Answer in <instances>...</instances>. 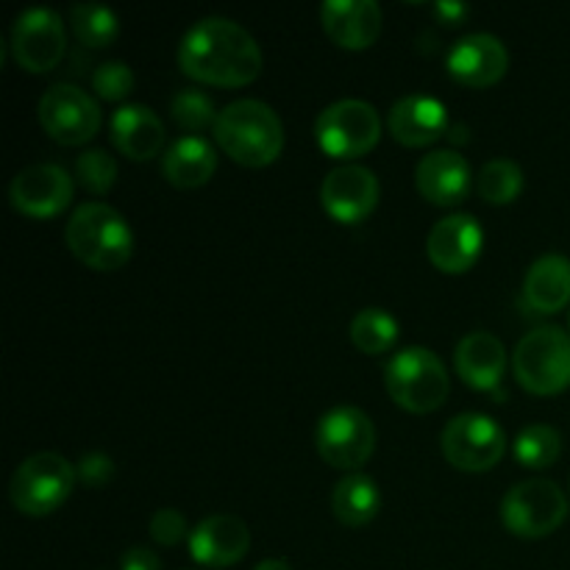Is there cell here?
Masks as SVG:
<instances>
[{"instance_id": "cell-34", "label": "cell", "mask_w": 570, "mask_h": 570, "mask_svg": "<svg viewBox=\"0 0 570 570\" xmlns=\"http://www.w3.org/2000/svg\"><path fill=\"white\" fill-rule=\"evenodd\" d=\"M76 473L87 488H104V484L115 476V462L106 454H100V451H92V454H87L78 462Z\"/></svg>"}, {"instance_id": "cell-12", "label": "cell", "mask_w": 570, "mask_h": 570, "mask_svg": "<svg viewBox=\"0 0 570 570\" xmlns=\"http://www.w3.org/2000/svg\"><path fill=\"white\" fill-rule=\"evenodd\" d=\"M67 50L65 22L53 9L33 6L26 9L11 31V53L28 72H50Z\"/></svg>"}, {"instance_id": "cell-16", "label": "cell", "mask_w": 570, "mask_h": 570, "mask_svg": "<svg viewBox=\"0 0 570 570\" xmlns=\"http://www.w3.org/2000/svg\"><path fill=\"white\" fill-rule=\"evenodd\" d=\"M248 523L228 512L204 518L189 534V554L204 568H232L248 554Z\"/></svg>"}, {"instance_id": "cell-17", "label": "cell", "mask_w": 570, "mask_h": 570, "mask_svg": "<svg viewBox=\"0 0 570 570\" xmlns=\"http://www.w3.org/2000/svg\"><path fill=\"white\" fill-rule=\"evenodd\" d=\"M484 232L473 215H449L429 232V259L443 273H468L482 254Z\"/></svg>"}, {"instance_id": "cell-14", "label": "cell", "mask_w": 570, "mask_h": 570, "mask_svg": "<svg viewBox=\"0 0 570 570\" xmlns=\"http://www.w3.org/2000/svg\"><path fill=\"white\" fill-rule=\"evenodd\" d=\"M382 198L376 173L362 165L334 167L321 187L323 209L337 223H362L373 215Z\"/></svg>"}, {"instance_id": "cell-21", "label": "cell", "mask_w": 570, "mask_h": 570, "mask_svg": "<svg viewBox=\"0 0 570 570\" xmlns=\"http://www.w3.org/2000/svg\"><path fill=\"white\" fill-rule=\"evenodd\" d=\"M111 142L122 156L148 161L165 148V122L142 104H126L111 115Z\"/></svg>"}, {"instance_id": "cell-28", "label": "cell", "mask_w": 570, "mask_h": 570, "mask_svg": "<svg viewBox=\"0 0 570 570\" xmlns=\"http://www.w3.org/2000/svg\"><path fill=\"white\" fill-rule=\"evenodd\" d=\"M70 26L78 42L87 48H106L120 33V22L109 6L100 3H76L70 9Z\"/></svg>"}, {"instance_id": "cell-37", "label": "cell", "mask_w": 570, "mask_h": 570, "mask_svg": "<svg viewBox=\"0 0 570 570\" xmlns=\"http://www.w3.org/2000/svg\"><path fill=\"white\" fill-rule=\"evenodd\" d=\"M254 570H293L284 560H262Z\"/></svg>"}, {"instance_id": "cell-33", "label": "cell", "mask_w": 570, "mask_h": 570, "mask_svg": "<svg viewBox=\"0 0 570 570\" xmlns=\"http://www.w3.org/2000/svg\"><path fill=\"white\" fill-rule=\"evenodd\" d=\"M150 538L159 546H178L187 538V521L178 510H159L150 518Z\"/></svg>"}, {"instance_id": "cell-2", "label": "cell", "mask_w": 570, "mask_h": 570, "mask_svg": "<svg viewBox=\"0 0 570 570\" xmlns=\"http://www.w3.org/2000/svg\"><path fill=\"white\" fill-rule=\"evenodd\" d=\"M215 139L223 154L245 167H267L282 156L284 126L276 111L254 98L234 100L215 122Z\"/></svg>"}, {"instance_id": "cell-8", "label": "cell", "mask_w": 570, "mask_h": 570, "mask_svg": "<svg viewBox=\"0 0 570 570\" xmlns=\"http://www.w3.org/2000/svg\"><path fill=\"white\" fill-rule=\"evenodd\" d=\"M568 499L551 479H529L515 484L501 501V521L523 540L549 538L566 523Z\"/></svg>"}, {"instance_id": "cell-38", "label": "cell", "mask_w": 570, "mask_h": 570, "mask_svg": "<svg viewBox=\"0 0 570 570\" xmlns=\"http://www.w3.org/2000/svg\"><path fill=\"white\" fill-rule=\"evenodd\" d=\"M451 139H460V142H462V139H465V128H454V134H451Z\"/></svg>"}, {"instance_id": "cell-10", "label": "cell", "mask_w": 570, "mask_h": 570, "mask_svg": "<svg viewBox=\"0 0 570 570\" xmlns=\"http://www.w3.org/2000/svg\"><path fill=\"white\" fill-rule=\"evenodd\" d=\"M443 456L465 473L493 471L507 454V434L493 417L479 415V412H462L451 417L443 429Z\"/></svg>"}, {"instance_id": "cell-31", "label": "cell", "mask_w": 570, "mask_h": 570, "mask_svg": "<svg viewBox=\"0 0 570 570\" xmlns=\"http://www.w3.org/2000/svg\"><path fill=\"white\" fill-rule=\"evenodd\" d=\"M76 178L89 193L106 195L117 181V161L104 148L83 150L76 159Z\"/></svg>"}, {"instance_id": "cell-7", "label": "cell", "mask_w": 570, "mask_h": 570, "mask_svg": "<svg viewBox=\"0 0 570 570\" xmlns=\"http://www.w3.org/2000/svg\"><path fill=\"white\" fill-rule=\"evenodd\" d=\"M315 137L323 154L334 159H360L382 139V117L367 100L343 98L321 111Z\"/></svg>"}, {"instance_id": "cell-15", "label": "cell", "mask_w": 570, "mask_h": 570, "mask_svg": "<svg viewBox=\"0 0 570 570\" xmlns=\"http://www.w3.org/2000/svg\"><path fill=\"white\" fill-rule=\"evenodd\" d=\"M451 78L465 87L484 89L499 83L510 67V53L504 42L493 33H468L445 56Z\"/></svg>"}, {"instance_id": "cell-30", "label": "cell", "mask_w": 570, "mask_h": 570, "mask_svg": "<svg viewBox=\"0 0 570 570\" xmlns=\"http://www.w3.org/2000/svg\"><path fill=\"white\" fill-rule=\"evenodd\" d=\"M170 115L184 131H189V137H198V134L206 131V128L215 131V122L217 117H220V111L215 109V104H212V98L204 92V89L187 87V89H178V92L173 95Z\"/></svg>"}, {"instance_id": "cell-32", "label": "cell", "mask_w": 570, "mask_h": 570, "mask_svg": "<svg viewBox=\"0 0 570 570\" xmlns=\"http://www.w3.org/2000/svg\"><path fill=\"white\" fill-rule=\"evenodd\" d=\"M92 89L104 100H122L134 89V72L126 61H104L92 72Z\"/></svg>"}, {"instance_id": "cell-11", "label": "cell", "mask_w": 570, "mask_h": 570, "mask_svg": "<svg viewBox=\"0 0 570 570\" xmlns=\"http://www.w3.org/2000/svg\"><path fill=\"white\" fill-rule=\"evenodd\" d=\"M39 126L59 145H83L98 134L100 106L83 89L72 83H56L39 98Z\"/></svg>"}, {"instance_id": "cell-4", "label": "cell", "mask_w": 570, "mask_h": 570, "mask_svg": "<svg viewBox=\"0 0 570 570\" xmlns=\"http://www.w3.org/2000/svg\"><path fill=\"white\" fill-rule=\"evenodd\" d=\"M384 384L387 393L401 410L426 415V412L440 410L449 399V373H445L443 360L434 351L412 345V348L399 351L384 367Z\"/></svg>"}, {"instance_id": "cell-26", "label": "cell", "mask_w": 570, "mask_h": 570, "mask_svg": "<svg viewBox=\"0 0 570 570\" xmlns=\"http://www.w3.org/2000/svg\"><path fill=\"white\" fill-rule=\"evenodd\" d=\"M399 321L387 309H376V306H367L351 321V343L367 356L387 354L399 343Z\"/></svg>"}, {"instance_id": "cell-1", "label": "cell", "mask_w": 570, "mask_h": 570, "mask_svg": "<svg viewBox=\"0 0 570 570\" xmlns=\"http://www.w3.org/2000/svg\"><path fill=\"white\" fill-rule=\"evenodd\" d=\"M184 76L212 87H245L262 72V50L239 22L228 17H204L178 45Z\"/></svg>"}, {"instance_id": "cell-39", "label": "cell", "mask_w": 570, "mask_h": 570, "mask_svg": "<svg viewBox=\"0 0 570 570\" xmlns=\"http://www.w3.org/2000/svg\"><path fill=\"white\" fill-rule=\"evenodd\" d=\"M568 328H570V312H568Z\"/></svg>"}, {"instance_id": "cell-20", "label": "cell", "mask_w": 570, "mask_h": 570, "mask_svg": "<svg viewBox=\"0 0 570 570\" xmlns=\"http://www.w3.org/2000/svg\"><path fill=\"white\" fill-rule=\"evenodd\" d=\"M321 22L334 45L345 50H365L382 33V9L376 0H326Z\"/></svg>"}, {"instance_id": "cell-9", "label": "cell", "mask_w": 570, "mask_h": 570, "mask_svg": "<svg viewBox=\"0 0 570 570\" xmlns=\"http://www.w3.org/2000/svg\"><path fill=\"white\" fill-rule=\"evenodd\" d=\"M315 445L323 462L337 471L356 473L376 449V426L360 406H334L317 421Z\"/></svg>"}, {"instance_id": "cell-24", "label": "cell", "mask_w": 570, "mask_h": 570, "mask_svg": "<svg viewBox=\"0 0 570 570\" xmlns=\"http://www.w3.org/2000/svg\"><path fill=\"white\" fill-rule=\"evenodd\" d=\"M217 170V154L204 137H181L167 148L161 173L178 189L204 187Z\"/></svg>"}, {"instance_id": "cell-22", "label": "cell", "mask_w": 570, "mask_h": 570, "mask_svg": "<svg viewBox=\"0 0 570 570\" xmlns=\"http://www.w3.org/2000/svg\"><path fill=\"white\" fill-rule=\"evenodd\" d=\"M456 373L473 390H495L507 373V348L495 334H465L454 354Z\"/></svg>"}, {"instance_id": "cell-3", "label": "cell", "mask_w": 570, "mask_h": 570, "mask_svg": "<svg viewBox=\"0 0 570 570\" xmlns=\"http://www.w3.org/2000/svg\"><path fill=\"white\" fill-rule=\"evenodd\" d=\"M67 248L92 271H120L134 254V232L109 204L89 200L70 215L65 228Z\"/></svg>"}, {"instance_id": "cell-27", "label": "cell", "mask_w": 570, "mask_h": 570, "mask_svg": "<svg viewBox=\"0 0 570 570\" xmlns=\"http://www.w3.org/2000/svg\"><path fill=\"white\" fill-rule=\"evenodd\" d=\"M562 434L549 423H532L515 438V460L529 471H543L560 460Z\"/></svg>"}, {"instance_id": "cell-36", "label": "cell", "mask_w": 570, "mask_h": 570, "mask_svg": "<svg viewBox=\"0 0 570 570\" xmlns=\"http://www.w3.org/2000/svg\"><path fill=\"white\" fill-rule=\"evenodd\" d=\"M468 14H471V6L456 3V0H438V3H434V17H438L443 26H460Z\"/></svg>"}, {"instance_id": "cell-6", "label": "cell", "mask_w": 570, "mask_h": 570, "mask_svg": "<svg viewBox=\"0 0 570 570\" xmlns=\"http://www.w3.org/2000/svg\"><path fill=\"white\" fill-rule=\"evenodd\" d=\"M76 468L53 451H42L22 462L9 482L11 504L28 518H45L59 510L76 488Z\"/></svg>"}, {"instance_id": "cell-29", "label": "cell", "mask_w": 570, "mask_h": 570, "mask_svg": "<svg viewBox=\"0 0 570 570\" xmlns=\"http://www.w3.org/2000/svg\"><path fill=\"white\" fill-rule=\"evenodd\" d=\"M476 189L482 200L493 206H507L521 195L523 173L512 159H493L482 167L476 178Z\"/></svg>"}, {"instance_id": "cell-5", "label": "cell", "mask_w": 570, "mask_h": 570, "mask_svg": "<svg viewBox=\"0 0 570 570\" xmlns=\"http://www.w3.org/2000/svg\"><path fill=\"white\" fill-rule=\"evenodd\" d=\"M515 379L534 395H557L570 387V334L560 326H540L523 334L512 356Z\"/></svg>"}, {"instance_id": "cell-23", "label": "cell", "mask_w": 570, "mask_h": 570, "mask_svg": "<svg viewBox=\"0 0 570 570\" xmlns=\"http://www.w3.org/2000/svg\"><path fill=\"white\" fill-rule=\"evenodd\" d=\"M523 304L534 315H554L570 304V259L546 254L532 262L523 278Z\"/></svg>"}, {"instance_id": "cell-25", "label": "cell", "mask_w": 570, "mask_h": 570, "mask_svg": "<svg viewBox=\"0 0 570 570\" xmlns=\"http://www.w3.org/2000/svg\"><path fill=\"white\" fill-rule=\"evenodd\" d=\"M382 510L379 484L365 473H348L332 490V512L345 527H365Z\"/></svg>"}, {"instance_id": "cell-18", "label": "cell", "mask_w": 570, "mask_h": 570, "mask_svg": "<svg viewBox=\"0 0 570 570\" xmlns=\"http://www.w3.org/2000/svg\"><path fill=\"white\" fill-rule=\"evenodd\" d=\"M390 134L406 148H426L449 134V109L429 95H406L395 100L387 117Z\"/></svg>"}, {"instance_id": "cell-35", "label": "cell", "mask_w": 570, "mask_h": 570, "mask_svg": "<svg viewBox=\"0 0 570 570\" xmlns=\"http://www.w3.org/2000/svg\"><path fill=\"white\" fill-rule=\"evenodd\" d=\"M120 570H161V562L150 549L134 546L120 557Z\"/></svg>"}, {"instance_id": "cell-19", "label": "cell", "mask_w": 570, "mask_h": 570, "mask_svg": "<svg viewBox=\"0 0 570 570\" xmlns=\"http://www.w3.org/2000/svg\"><path fill=\"white\" fill-rule=\"evenodd\" d=\"M471 165L456 150H432L415 167V187L429 204L460 206L471 193Z\"/></svg>"}, {"instance_id": "cell-13", "label": "cell", "mask_w": 570, "mask_h": 570, "mask_svg": "<svg viewBox=\"0 0 570 570\" xmlns=\"http://www.w3.org/2000/svg\"><path fill=\"white\" fill-rule=\"evenodd\" d=\"M9 200L17 212L28 217H56L70 206L72 200V178L65 167L39 161L28 165L11 178Z\"/></svg>"}]
</instances>
